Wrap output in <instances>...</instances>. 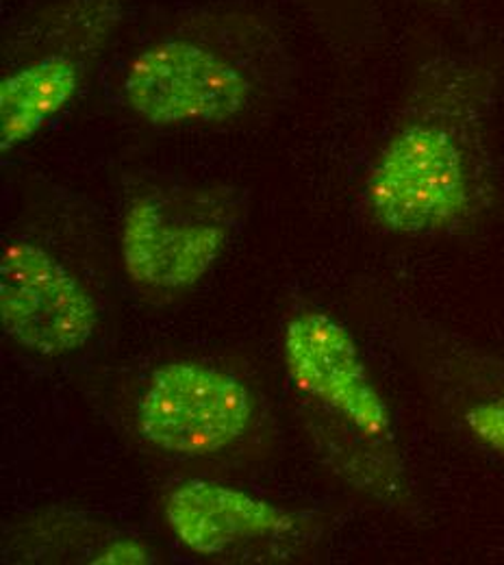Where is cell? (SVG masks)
<instances>
[{
    "label": "cell",
    "instance_id": "1",
    "mask_svg": "<svg viewBox=\"0 0 504 565\" xmlns=\"http://www.w3.org/2000/svg\"><path fill=\"white\" fill-rule=\"evenodd\" d=\"M474 154L448 120L405 122L378 152L365 183L374 220L398 235H431L476 210L481 188Z\"/></svg>",
    "mask_w": 504,
    "mask_h": 565
},
{
    "label": "cell",
    "instance_id": "2",
    "mask_svg": "<svg viewBox=\"0 0 504 565\" xmlns=\"http://www.w3.org/2000/svg\"><path fill=\"white\" fill-rule=\"evenodd\" d=\"M253 418L246 385L212 365L176 361L161 365L148 379L138 426L152 446L203 457L237 441Z\"/></svg>",
    "mask_w": 504,
    "mask_h": 565
},
{
    "label": "cell",
    "instance_id": "3",
    "mask_svg": "<svg viewBox=\"0 0 504 565\" xmlns=\"http://www.w3.org/2000/svg\"><path fill=\"white\" fill-rule=\"evenodd\" d=\"M4 333L44 356L74 353L98 324V309L73 273L33 242H11L0 257Z\"/></svg>",
    "mask_w": 504,
    "mask_h": 565
},
{
    "label": "cell",
    "instance_id": "4",
    "mask_svg": "<svg viewBox=\"0 0 504 565\" xmlns=\"http://www.w3.org/2000/svg\"><path fill=\"white\" fill-rule=\"evenodd\" d=\"M125 96L152 125L222 122L246 107L250 83L214 51L170 40L148 49L129 66Z\"/></svg>",
    "mask_w": 504,
    "mask_h": 565
},
{
    "label": "cell",
    "instance_id": "5",
    "mask_svg": "<svg viewBox=\"0 0 504 565\" xmlns=\"http://www.w3.org/2000/svg\"><path fill=\"white\" fill-rule=\"evenodd\" d=\"M283 353L298 390L340 414L365 437H389V409L344 324L320 311L300 313L286 327Z\"/></svg>",
    "mask_w": 504,
    "mask_h": 565
},
{
    "label": "cell",
    "instance_id": "6",
    "mask_svg": "<svg viewBox=\"0 0 504 565\" xmlns=\"http://www.w3.org/2000/svg\"><path fill=\"white\" fill-rule=\"evenodd\" d=\"M226 244L212 222L181 220L152 199L136 201L125 215L122 259L127 275L152 289H185L201 281Z\"/></svg>",
    "mask_w": 504,
    "mask_h": 565
},
{
    "label": "cell",
    "instance_id": "7",
    "mask_svg": "<svg viewBox=\"0 0 504 565\" xmlns=\"http://www.w3.org/2000/svg\"><path fill=\"white\" fill-rule=\"evenodd\" d=\"M165 520L179 542L199 555H219L230 546L288 533V511L216 481H185L165 498Z\"/></svg>",
    "mask_w": 504,
    "mask_h": 565
},
{
    "label": "cell",
    "instance_id": "8",
    "mask_svg": "<svg viewBox=\"0 0 504 565\" xmlns=\"http://www.w3.org/2000/svg\"><path fill=\"white\" fill-rule=\"evenodd\" d=\"M78 89V68L64 55H49L0 83L2 152L31 140L55 118Z\"/></svg>",
    "mask_w": 504,
    "mask_h": 565
},
{
    "label": "cell",
    "instance_id": "9",
    "mask_svg": "<svg viewBox=\"0 0 504 565\" xmlns=\"http://www.w3.org/2000/svg\"><path fill=\"white\" fill-rule=\"evenodd\" d=\"M465 424L483 446L504 455V392L494 401L474 405L465 414Z\"/></svg>",
    "mask_w": 504,
    "mask_h": 565
},
{
    "label": "cell",
    "instance_id": "10",
    "mask_svg": "<svg viewBox=\"0 0 504 565\" xmlns=\"http://www.w3.org/2000/svg\"><path fill=\"white\" fill-rule=\"evenodd\" d=\"M148 562H150L148 548L136 540L114 542L94 559V564L98 565H144Z\"/></svg>",
    "mask_w": 504,
    "mask_h": 565
}]
</instances>
